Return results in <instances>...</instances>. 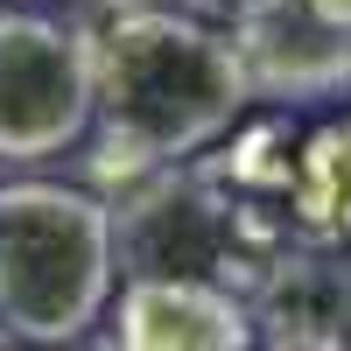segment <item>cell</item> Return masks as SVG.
<instances>
[{
  "mask_svg": "<svg viewBox=\"0 0 351 351\" xmlns=\"http://www.w3.org/2000/svg\"><path fill=\"white\" fill-rule=\"evenodd\" d=\"M253 77L225 28L134 8L92 43V120H99V176H155L183 155H204L246 112Z\"/></svg>",
  "mask_w": 351,
  "mask_h": 351,
  "instance_id": "cell-1",
  "label": "cell"
},
{
  "mask_svg": "<svg viewBox=\"0 0 351 351\" xmlns=\"http://www.w3.org/2000/svg\"><path fill=\"white\" fill-rule=\"evenodd\" d=\"M120 225L112 204L71 183H0V330L56 351L112 302Z\"/></svg>",
  "mask_w": 351,
  "mask_h": 351,
  "instance_id": "cell-2",
  "label": "cell"
},
{
  "mask_svg": "<svg viewBox=\"0 0 351 351\" xmlns=\"http://www.w3.org/2000/svg\"><path fill=\"white\" fill-rule=\"evenodd\" d=\"M92 127V36L0 14V162H49Z\"/></svg>",
  "mask_w": 351,
  "mask_h": 351,
  "instance_id": "cell-3",
  "label": "cell"
},
{
  "mask_svg": "<svg viewBox=\"0 0 351 351\" xmlns=\"http://www.w3.org/2000/svg\"><path fill=\"white\" fill-rule=\"evenodd\" d=\"M112 351H253V309L211 274H134Z\"/></svg>",
  "mask_w": 351,
  "mask_h": 351,
  "instance_id": "cell-4",
  "label": "cell"
},
{
  "mask_svg": "<svg viewBox=\"0 0 351 351\" xmlns=\"http://www.w3.org/2000/svg\"><path fill=\"white\" fill-rule=\"evenodd\" d=\"M232 43H239V56H246L253 92L309 99V92H330V84L351 77V36L324 28L302 0H288V21H281V8H267L260 21L232 28Z\"/></svg>",
  "mask_w": 351,
  "mask_h": 351,
  "instance_id": "cell-5",
  "label": "cell"
},
{
  "mask_svg": "<svg viewBox=\"0 0 351 351\" xmlns=\"http://www.w3.org/2000/svg\"><path fill=\"white\" fill-rule=\"evenodd\" d=\"M281 204L316 239H351V120H324L281 162Z\"/></svg>",
  "mask_w": 351,
  "mask_h": 351,
  "instance_id": "cell-6",
  "label": "cell"
},
{
  "mask_svg": "<svg viewBox=\"0 0 351 351\" xmlns=\"http://www.w3.org/2000/svg\"><path fill=\"white\" fill-rule=\"evenodd\" d=\"M197 8H204V14H225L232 28H246V21H260L267 8H281V0H197Z\"/></svg>",
  "mask_w": 351,
  "mask_h": 351,
  "instance_id": "cell-7",
  "label": "cell"
},
{
  "mask_svg": "<svg viewBox=\"0 0 351 351\" xmlns=\"http://www.w3.org/2000/svg\"><path fill=\"white\" fill-rule=\"evenodd\" d=\"M302 8L324 21V28H337V36H351V0H302Z\"/></svg>",
  "mask_w": 351,
  "mask_h": 351,
  "instance_id": "cell-8",
  "label": "cell"
}]
</instances>
